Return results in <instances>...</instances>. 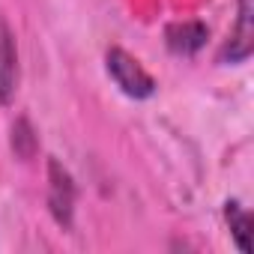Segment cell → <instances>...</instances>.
I'll use <instances>...</instances> for the list:
<instances>
[{
    "mask_svg": "<svg viewBox=\"0 0 254 254\" xmlns=\"http://www.w3.org/2000/svg\"><path fill=\"white\" fill-rule=\"evenodd\" d=\"M105 72L108 78L120 87V93H126L129 99H150L156 93V78L141 66L138 57H132L126 48L114 45L105 51Z\"/></svg>",
    "mask_w": 254,
    "mask_h": 254,
    "instance_id": "cell-1",
    "label": "cell"
},
{
    "mask_svg": "<svg viewBox=\"0 0 254 254\" xmlns=\"http://www.w3.org/2000/svg\"><path fill=\"white\" fill-rule=\"evenodd\" d=\"M254 51V0H236V24L218 48L221 66H239Z\"/></svg>",
    "mask_w": 254,
    "mask_h": 254,
    "instance_id": "cell-2",
    "label": "cell"
},
{
    "mask_svg": "<svg viewBox=\"0 0 254 254\" xmlns=\"http://www.w3.org/2000/svg\"><path fill=\"white\" fill-rule=\"evenodd\" d=\"M75 197H78V189L72 174L57 159H48V209L60 227H72Z\"/></svg>",
    "mask_w": 254,
    "mask_h": 254,
    "instance_id": "cell-3",
    "label": "cell"
},
{
    "mask_svg": "<svg viewBox=\"0 0 254 254\" xmlns=\"http://www.w3.org/2000/svg\"><path fill=\"white\" fill-rule=\"evenodd\" d=\"M18 81H21V66H18L15 33L9 30L6 21H0V105H12Z\"/></svg>",
    "mask_w": 254,
    "mask_h": 254,
    "instance_id": "cell-4",
    "label": "cell"
},
{
    "mask_svg": "<svg viewBox=\"0 0 254 254\" xmlns=\"http://www.w3.org/2000/svg\"><path fill=\"white\" fill-rule=\"evenodd\" d=\"M206 39H209V27L203 21H194V18H189V21H171L165 27V45L174 54H180V57L197 54L206 45Z\"/></svg>",
    "mask_w": 254,
    "mask_h": 254,
    "instance_id": "cell-5",
    "label": "cell"
},
{
    "mask_svg": "<svg viewBox=\"0 0 254 254\" xmlns=\"http://www.w3.org/2000/svg\"><path fill=\"white\" fill-rule=\"evenodd\" d=\"M224 221L230 227V236H233L236 248L242 254H248L251 251V212L239 200H227L224 203Z\"/></svg>",
    "mask_w": 254,
    "mask_h": 254,
    "instance_id": "cell-6",
    "label": "cell"
},
{
    "mask_svg": "<svg viewBox=\"0 0 254 254\" xmlns=\"http://www.w3.org/2000/svg\"><path fill=\"white\" fill-rule=\"evenodd\" d=\"M9 147L15 153V159L21 162H30L39 150V138H36V129H33V123L27 117H18L12 123V129H9Z\"/></svg>",
    "mask_w": 254,
    "mask_h": 254,
    "instance_id": "cell-7",
    "label": "cell"
}]
</instances>
